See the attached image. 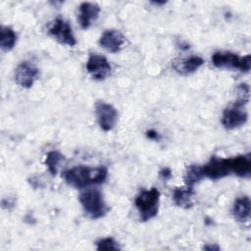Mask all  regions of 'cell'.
<instances>
[{"mask_svg":"<svg viewBox=\"0 0 251 251\" xmlns=\"http://www.w3.org/2000/svg\"><path fill=\"white\" fill-rule=\"evenodd\" d=\"M212 63L220 69H238L241 72H249L251 66V56L247 54L239 57L237 54L228 51H218L212 56Z\"/></svg>","mask_w":251,"mask_h":251,"instance_id":"4","label":"cell"},{"mask_svg":"<svg viewBox=\"0 0 251 251\" xmlns=\"http://www.w3.org/2000/svg\"><path fill=\"white\" fill-rule=\"evenodd\" d=\"M38 69L27 61L20 63L15 70V80L24 88H30L38 76Z\"/></svg>","mask_w":251,"mask_h":251,"instance_id":"10","label":"cell"},{"mask_svg":"<svg viewBox=\"0 0 251 251\" xmlns=\"http://www.w3.org/2000/svg\"><path fill=\"white\" fill-rule=\"evenodd\" d=\"M65 159V156L58 151H50L47 153L45 158V165L52 176H56L58 171V166L60 162Z\"/></svg>","mask_w":251,"mask_h":251,"instance_id":"19","label":"cell"},{"mask_svg":"<svg viewBox=\"0 0 251 251\" xmlns=\"http://www.w3.org/2000/svg\"><path fill=\"white\" fill-rule=\"evenodd\" d=\"M107 169L105 167L75 166L66 170L63 177L67 184L75 188H85L93 184H100L107 178Z\"/></svg>","mask_w":251,"mask_h":251,"instance_id":"1","label":"cell"},{"mask_svg":"<svg viewBox=\"0 0 251 251\" xmlns=\"http://www.w3.org/2000/svg\"><path fill=\"white\" fill-rule=\"evenodd\" d=\"M205 176H204L202 166L190 165L186 169V172L184 175V182L186 186L193 187L196 183H198Z\"/></svg>","mask_w":251,"mask_h":251,"instance_id":"18","label":"cell"},{"mask_svg":"<svg viewBox=\"0 0 251 251\" xmlns=\"http://www.w3.org/2000/svg\"><path fill=\"white\" fill-rule=\"evenodd\" d=\"M95 114L101 129L110 131L114 128L118 120V112L114 106L104 101H97L95 104Z\"/></svg>","mask_w":251,"mask_h":251,"instance_id":"7","label":"cell"},{"mask_svg":"<svg viewBox=\"0 0 251 251\" xmlns=\"http://www.w3.org/2000/svg\"><path fill=\"white\" fill-rule=\"evenodd\" d=\"M86 70L94 79L104 80L111 75L112 67L104 56L91 54L86 62Z\"/></svg>","mask_w":251,"mask_h":251,"instance_id":"9","label":"cell"},{"mask_svg":"<svg viewBox=\"0 0 251 251\" xmlns=\"http://www.w3.org/2000/svg\"><path fill=\"white\" fill-rule=\"evenodd\" d=\"M100 13V7L96 3L82 2L79 5L78 21L82 28H88L93 21H96Z\"/></svg>","mask_w":251,"mask_h":251,"instance_id":"13","label":"cell"},{"mask_svg":"<svg viewBox=\"0 0 251 251\" xmlns=\"http://www.w3.org/2000/svg\"><path fill=\"white\" fill-rule=\"evenodd\" d=\"M248 99L240 98L224 110L222 123L226 129H234L243 126L247 122V112L244 105Z\"/></svg>","mask_w":251,"mask_h":251,"instance_id":"5","label":"cell"},{"mask_svg":"<svg viewBox=\"0 0 251 251\" xmlns=\"http://www.w3.org/2000/svg\"><path fill=\"white\" fill-rule=\"evenodd\" d=\"M159 201L160 191L155 187L142 190L136 196L134 204L138 210L140 221L146 222L157 215L159 210Z\"/></svg>","mask_w":251,"mask_h":251,"instance_id":"3","label":"cell"},{"mask_svg":"<svg viewBox=\"0 0 251 251\" xmlns=\"http://www.w3.org/2000/svg\"><path fill=\"white\" fill-rule=\"evenodd\" d=\"M194 194L193 187H176L173 192V199L176 206L182 209H189L193 206L192 196Z\"/></svg>","mask_w":251,"mask_h":251,"instance_id":"16","label":"cell"},{"mask_svg":"<svg viewBox=\"0 0 251 251\" xmlns=\"http://www.w3.org/2000/svg\"><path fill=\"white\" fill-rule=\"evenodd\" d=\"M159 175H160V176H161L164 180H167V179H169V178L172 176V171H171L169 168H163V169L159 172Z\"/></svg>","mask_w":251,"mask_h":251,"instance_id":"21","label":"cell"},{"mask_svg":"<svg viewBox=\"0 0 251 251\" xmlns=\"http://www.w3.org/2000/svg\"><path fill=\"white\" fill-rule=\"evenodd\" d=\"M17 42V34L10 26H1L0 29V47L3 51H10Z\"/></svg>","mask_w":251,"mask_h":251,"instance_id":"17","label":"cell"},{"mask_svg":"<svg viewBox=\"0 0 251 251\" xmlns=\"http://www.w3.org/2000/svg\"><path fill=\"white\" fill-rule=\"evenodd\" d=\"M79 202L85 214L93 220L104 217L109 211L101 191L96 188H88L82 191L79 194Z\"/></svg>","mask_w":251,"mask_h":251,"instance_id":"2","label":"cell"},{"mask_svg":"<svg viewBox=\"0 0 251 251\" xmlns=\"http://www.w3.org/2000/svg\"><path fill=\"white\" fill-rule=\"evenodd\" d=\"M204 249H208V250H214V249H215V250H219L220 247H219V246H212V245H209V246H208V245H207V246L204 247Z\"/></svg>","mask_w":251,"mask_h":251,"instance_id":"23","label":"cell"},{"mask_svg":"<svg viewBox=\"0 0 251 251\" xmlns=\"http://www.w3.org/2000/svg\"><path fill=\"white\" fill-rule=\"evenodd\" d=\"M126 41L123 33L116 29H108L100 36L99 44L110 53H117L122 49Z\"/></svg>","mask_w":251,"mask_h":251,"instance_id":"11","label":"cell"},{"mask_svg":"<svg viewBox=\"0 0 251 251\" xmlns=\"http://www.w3.org/2000/svg\"><path fill=\"white\" fill-rule=\"evenodd\" d=\"M48 33L61 44L68 46H75L76 44L70 24L62 18H57L51 23L48 27Z\"/></svg>","mask_w":251,"mask_h":251,"instance_id":"6","label":"cell"},{"mask_svg":"<svg viewBox=\"0 0 251 251\" xmlns=\"http://www.w3.org/2000/svg\"><path fill=\"white\" fill-rule=\"evenodd\" d=\"M97 250H120L118 242L114 240L112 237H105L96 242Z\"/></svg>","mask_w":251,"mask_h":251,"instance_id":"20","label":"cell"},{"mask_svg":"<svg viewBox=\"0 0 251 251\" xmlns=\"http://www.w3.org/2000/svg\"><path fill=\"white\" fill-rule=\"evenodd\" d=\"M204 64V60L200 56H190L174 63L175 70L181 75H189L197 71Z\"/></svg>","mask_w":251,"mask_h":251,"instance_id":"14","label":"cell"},{"mask_svg":"<svg viewBox=\"0 0 251 251\" xmlns=\"http://www.w3.org/2000/svg\"><path fill=\"white\" fill-rule=\"evenodd\" d=\"M229 168L231 174L236 175L239 177L249 178L251 176V157L250 154L238 155L232 158H228Z\"/></svg>","mask_w":251,"mask_h":251,"instance_id":"12","label":"cell"},{"mask_svg":"<svg viewBox=\"0 0 251 251\" xmlns=\"http://www.w3.org/2000/svg\"><path fill=\"white\" fill-rule=\"evenodd\" d=\"M250 198L248 196L238 197L233 204L232 214L239 223H245L250 219Z\"/></svg>","mask_w":251,"mask_h":251,"instance_id":"15","label":"cell"},{"mask_svg":"<svg viewBox=\"0 0 251 251\" xmlns=\"http://www.w3.org/2000/svg\"><path fill=\"white\" fill-rule=\"evenodd\" d=\"M146 135L150 139H159V133L154 129H149L146 132Z\"/></svg>","mask_w":251,"mask_h":251,"instance_id":"22","label":"cell"},{"mask_svg":"<svg viewBox=\"0 0 251 251\" xmlns=\"http://www.w3.org/2000/svg\"><path fill=\"white\" fill-rule=\"evenodd\" d=\"M204 176L212 180L221 179L231 174L229 168L228 158H220L217 156H212L210 161L202 166Z\"/></svg>","mask_w":251,"mask_h":251,"instance_id":"8","label":"cell"}]
</instances>
